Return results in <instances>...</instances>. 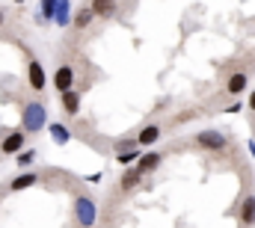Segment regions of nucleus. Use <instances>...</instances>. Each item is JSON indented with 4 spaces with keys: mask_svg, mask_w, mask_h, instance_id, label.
I'll use <instances>...</instances> for the list:
<instances>
[{
    "mask_svg": "<svg viewBox=\"0 0 255 228\" xmlns=\"http://www.w3.org/2000/svg\"><path fill=\"white\" fill-rule=\"evenodd\" d=\"M48 124H51V121H48V104H45V101L33 98V101H24V104H21V130H24L27 136L42 133Z\"/></svg>",
    "mask_w": 255,
    "mask_h": 228,
    "instance_id": "f257e3e1",
    "label": "nucleus"
},
{
    "mask_svg": "<svg viewBox=\"0 0 255 228\" xmlns=\"http://www.w3.org/2000/svg\"><path fill=\"white\" fill-rule=\"evenodd\" d=\"M71 211H74V223L80 228H95L98 226V199H95V196H89V193H74Z\"/></svg>",
    "mask_w": 255,
    "mask_h": 228,
    "instance_id": "f03ea898",
    "label": "nucleus"
},
{
    "mask_svg": "<svg viewBox=\"0 0 255 228\" xmlns=\"http://www.w3.org/2000/svg\"><path fill=\"white\" fill-rule=\"evenodd\" d=\"M193 142H196L202 151H211V154H220V151L229 148V136H226L223 130H217V127H205V130H199V133L193 136Z\"/></svg>",
    "mask_w": 255,
    "mask_h": 228,
    "instance_id": "7ed1b4c3",
    "label": "nucleus"
},
{
    "mask_svg": "<svg viewBox=\"0 0 255 228\" xmlns=\"http://www.w3.org/2000/svg\"><path fill=\"white\" fill-rule=\"evenodd\" d=\"M27 83H30V89L39 95V92H45V86H48V74H45V65L39 62V59L27 57Z\"/></svg>",
    "mask_w": 255,
    "mask_h": 228,
    "instance_id": "20e7f679",
    "label": "nucleus"
},
{
    "mask_svg": "<svg viewBox=\"0 0 255 228\" xmlns=\"http://www.w3.org/2000/svg\"><path fill=\"white\" fill-rule=\"evenodd\" d=\"M51 83H54V89L63 95L68 89H74V83H77V71H74V65L71 62H60L57 65V71H54V77H51Z\"/></svg>",
    "mask_w": 255,
    "mask_h": 228,
    "instance_id": "39448f33",
    "label": "nucleus"
},
{
    "mask_svg": "<svg viewBox=\"0 0 255 228\" xmlns=\"http://www.w3.org/2000/svg\"><path fill=\"white\" fill-rule=\"evenodd\" d=\"M24 148H27V133H24L21 127H18V130H9V133L0 139V157H3V154H12V157H15V154H21Z\"/></svg>",
    "mask_w": 255,
    "mask_h": 228,
    "instance_id": "423d86ee",
    "label": "nucleus"
},
{
    "mask_svg": "<svg viewBox=\"0 0 255 228\" xmlns=\"http://www.w3.org/2000/svg\"><path fill=\"white\" fill-rule=\"evenodd\" d=\"M247 86H250V74H247V71H235V74H229V80H226V92H229L232 98L244 95Z\"/></svg>",
    "mask_w": 255,
    "mask_h": 228,
    "instance_id": "0eeeda50",
    "label": "nucleus"
},
{
    "mask_svg": "<svg viewBox=\"0 0 255 228\" xmlns=\"http://www.w3.org/2000/svg\"><path fill=\"white\" fill-rule=\"evenodd\" d=\"M80 101H83L80 89H68V92L60 95V107H63L65 115H77V113H80Z\"/></svg>",
    "mask_w": 255,
    "mask_h": 228,
    "instance_id": "6e6552de",
    "label": "nucleus"
},
{
    "mask_svg": "<svg viewBox=\"0 0 255 228\" xmlns=\"http://www.w3.org/2000/svg\"><path fill=\"white\" fill-rule=\"evenodd\" d=\"M160 136H163V127L151 121V124H145V127L136 133V142H139V148H151V145H154Z\"/></svg>",
    "mask_w": 255,
    "mask_h": 228,
    "instance_id": "1a4fd4ad",
    "label": "nucleus"
},
{
    "mask_svg": "<svg viewBox=\"0 0 255 228\" xmlns=\"http://www.w3.org/2000/svg\"><path fill=\"white\" fill-rule=\"evenodd\" d=\"M39 172H21L18 178H12L9 181V193H21V190H30V187H36L39 184Z\"/></svg>",
    "mask_w": 255,
    "mask_h": 228,
    "instance_id": "9d476101",
    "label": "nucleus"
},
{
    "mask_svg": "<svg viewBox=\"0 0 255 228\" xmlns=\"http://www.w3.org/2000/svg\"><path fill=\"white\" fill-rule=\"evenodd\" d=\"M86 6L95 12V18H113L119 12V0H89Z\"/></svg>",
    "mask_w": 255,
    "mask_h": 228,
    "instance_id": "9b49d317",
    "label": "nucleus"
},
{
    "mask_svg": "<svg viewBox=\"0 0 255 228\" xmlns=\"http://www.w3.org/2000/svg\"><path fill=\"white\" fill-rule=\"evenodd\" d=\"M139 181H142V172L136 169V166H128V169L122 172V178H119V190H122V193H130V190L139 187Z\"/></svg>",
    "mask_w": 255,
    "mask_h": 228,
    "instance_id": "f8f14e48",
    "label": "nucleus"
},
{
    "mask_svg": "<svg viewBox=\"0 0 255 228\" xmlns=\"http://www.w3.org/2000/svg\"><path fill=\"white\" fill-rule=\"evenodd\" d=\"M160 160H163V154H160V151H145V154H139L136 169L142 172V175H148V172H154L157 166H160Z\"/></svg>",
    "mask_w": 255,
    "mask_h": 228,
    "instance_id": "ddd939ff",
    "label": "nucleus"
},
{
    "mask_svg": "<svg viewBox=\"0 0 255 228\" xmlns=\"http://www.w3.org/2000/svg\"><path fill=\"white\" fill-rule=\"evenodd\" d=\"M238 220H241V226L244 228L255 226V196H247V199L241 202V214H238Z\"/></svg>",
    "mask_w": 255,
    "mask_h": 228,
    "instance_id": "4468645a",
    "label": "nucleus"
},
{
    "mask_svg": "<svg viewBox=\"0 0 255 228\" xmlns=\"http://www.w3.org/2000/svg\"><path fill=\"white\" fill-rule=\"evenodd\" d=\"M48 133H51L54 145H68V142H71V130L65 127L63 121H51V124H48Z\"/></svg>",
    "mask_w": 255,
    "mask_h": 228,
    "instance_id": "2eb2a0df",
    "label": "nucleus"
},
{
    "mask_svg": "<svg viewBox=\"0 0 255 228\" xmlns=\"http://www.w3.org/2000/svg\"><path fill=\"white\" fill-rule=\"evenodd\" d=\"M71 21H74L71 0H57V18H54V24H57V27H68Z\"/></svg>",
    "mask_w": 255,
    "mask_h": 228,
    "instance_id": "dca6fc26",
    "label": "nucleus"
},
{
    "mask_svg": "<svg viewBox=\"0 0 255 228\" xmlns=\"http://www.w3.org/2000/svg\"><path fill=\"white\" fill-rule=\"evenodd\" d=\"M57 18V0H42L39 3V15H36V24H48Z\"/></svg>",
    "mask_w": 255,
    "mask_h": 228,
    "instance_id": "f3484780",
    "label": "nucleus"
},
{
    "mask_svg": "<svg viewBox=\"0 0 255 228\" xmlns=\"http://www.w3.org/2000/svg\"><path fill=\"white\" fill-rule=\"evenodd\" d=\"M92 21H95V12H92L89 6H83V9H77V12H74V21H71V27H74V30H86Z\"/></svg>",
    "mask_w": 255,
    "mask_h": 228,
    "instance_id": "a211bd4d",
    "label": "nucleus"
},
{
    "mask_svg": "<svg viewBox=\"0 0 255 228\" xmlns=\"http://www.w3.org/2000/svg\"><path fill=\"white\" fill-rule=\"evenodd\" d=\"M139 154H142V151H139V148H130V151H119V154H116V163H119V166H136V160H139Z\"/></svg>",
    "mask_w": 255,
    "mask_h": 228,
    "instance_id": "6ab92c4d",
    "label": "nucleus"
},
{
    "mask_svg": "<svg viewBox=\"0 0 255 228\" xmlns=\"http://www.w3.org/2000/svg\"><path fill=\"white\" fill-rule=\"evenodd\" d=\"M36 148H24L21 154H15V163H18V169H27V166H33L36 163Z\"/></svg>",
    "mask_w": 255,
    "mask_h": 228,
    "instance_id": "aec40b11",
    "label": "nucleus"
},
{
    "mask_svg": "<svg viewBox=\"0 0 255 228\" xmlns=\"http://www.w3.org/2000/svg\"><path fill=\"white\" fill-rule=\"evenodd\" d=\"M130 148H139V142H136V136H130V139H116V142H113V151H116V154H119V151H130Z\"/></svg>",
    "mask_w": 255,
    "mask_h": 228,
    "instance_id": "412c9836",
    "label": "nucleus"
},
{
    "mask_svg": "<svg viewBox=\"0 0 255 228\" xmlns=\"http://www.w3.org/2000/svg\"><path fill=\"white\" fill-rule=\"evenodd\" d=\"M101 178H104L101 172H92V175H86L83 181H86V184H101Z\"/></svg>",
    "mask_w": 255,
    "mask_h": 228,
    "instance_id": "4be33fe9",
    "label": "nucleus"
},
{
    "mask_svg": "<svg viewBox=\"0 0 255 228\" xmlns=\"http://www.w3.org/2000/svg\"><path fill=\"white\" fill-rule=\"evenodd\" d=\"M241 110H244V104H241V101H235V104H229V107H226V113H241Z\"/></svg>",
    "mask_w": 255,
    "mask_h": 228,
    "instance_id": "5701e85b",
    "label": "nucleus"
},
{
    "mask_svg": "<svg viewBox=\"0 0 255 228\" xmlns=\"http://www.w3.org/2000/svg\"><path fill=\"white\" fill-rule=\"evenodd\" d=\"M247 107H250V110H253V113H255V89H253V92H250V101H247Z\"/></svg>",
    "mask_w": 255,
    "mask_h": 228,
    "instance_id": "b1692460",
    "label": "nucleus"
},
{
    "mask_svg": "<svg viewBox=\"0 0 255 228\" xmlns=\"http://www.w3.org/2000/svg\"><path fill=\"white\" fill-rule=\"evenodd\" d=\"M6 18H9V15H6V9H3V6H0V27H3V24H6Z\"/></svg>",
    "mask_w": 255,
    "mask_h": 228,
    "instance_id": "393cba45",
    "label": "nucleus"
},
{
    "mask_svg": "<svg viewBox=\"0 0 255 228\" xmlns=\"http://www.w3.org/2000/svg\"><path fill=\"white\" fill-rule=\"evenodd\" d=\"M250 154L255 157V142H253V139H250Z\"/></svg>",
    "mask_w": 255,
    "mask_h": 228,
    "instance_id": "a878e982",
    "label": "nucleus"
},
{
    "mask_svg": "<svg viewBox=\"0 0 255 228\" xmlns=\"http://www.w3.org/2000/svg\"><path fill=\"white\" fill-rule=\"evenodd\" d=\"M15 3H27V0H15Z\"/></svg>",
    "mask_w": 255,
    "mask_h": 228,
    "instance_id": "bb28decb",
    "label": "nucleus"
}]
</instances>
